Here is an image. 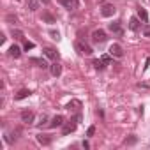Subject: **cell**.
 <instances>
[{"label": "cell", "instance_id": "6da1fadb", "mask_svg": "<svg viewBox=\"0 0 150 150\" xmlns=\"http://www.w3.org/2000/svg\"><path fill=\"white\" fill-rule=\"evenodd\" d=\"M81 122V115L78 113L76 117H74V118H71L69 122H65L64 124V129H62V134L64 136H67V134H71V132H74V131H76V127H78V124Z\"/></svg>", "mask_w": 150, "mask_h": 150}, {"label": "cell", "instance_id": "e0dca14e", "mask_svg": "<svg viewBox=\"0 0 150 150\" xmlns=\"http://www.w3.org/2000/svg\"><path fill=\"white\" fill-rule=\"evenodd\" d=\"M138 18H139L143 23H146V21H148V13H146L143 7H138Z\"/></svg>", "mask_w": 150, "mask_h": 150}, {"label": "cell", "instance_id": "9c48e42d", "mask_svg": "<svg viewBox=\"0 0 150 150\" xmlns=\"http://www.w3.org/2000/svg\"><path fill=\"white\" fill-rule=\"evenodd\" d=\"M62 125H64V117H62V115H55V117L51 118V122H50V127H53V129L62 127Z\"/></svg>", "mask_w": 150, "mask_h": 150}, {"label": "cell", "instance_id": "ac0fdd59", "mask_svg": "<svg viewBox=\"0 0 150 150\" xmlns=\"http://www.w3.org/2000/svg\"><path fill=\"white\" fill-rule=\"evenodd\" d=\"M92 65H94V69H96V71H103V69L106 67V64H104L101 58H96V60H92Z\"/></svg>", "mask_w": 150, "mask_h": 150}, {"label": "cell", "instance_id": "4dcf8cb0", "mask_svg": "<svg viewBox=\"0 0 150 150\" xmlns=\"http://www.w3.org/2000/svg\"><path fill=\"white\" fill-rule=\"evenodd\" d=\"M81 146H83V148H87V150H88V148H90V143H88V141H83V143H81Z\"/></svg>", "mask_w": 150, "mask_h": 150}, {"label": "cell", "instance_id": "d4e9b609", "mask_svg": "<svg viewBox=\"0 0 150 150\" xmlns=\"http://www.w3.org/2000/svg\"><path fill=\"white\" fill-rule=\"evenodd\" d=\"M136 141H138V138H136V136H131V138L125 139V145H134Z\"/></svg>", "mask_w": 150, "mask_h": 150}, {"label": "cell", "instance_id": "9a60e30c", "mask_svg": "<svg viewBox=\"0 0 150 150\" xmlns=\"http://www.w3.org/2000/svg\"><path fill=\"white\" fill-rule=\"evenodd\" d=\"M30 62H32V64H35V65H37V67H41V69H48V67H50V65H48V62H46L44 58H35V57H34V58H30Z\"/></svg>", "mask_w": 150, "mask_h": 150}, {"label": "cell", "instance_id": "7402d4cb", "mask_svg": "<svg viewBox=\"0 0 150 150\" xmlns=\"http://www.w3.org/2000/svg\"><path fill=\"white\" fill-rule=\"evenodd\" d=\"M42 20H44V21H48V23H55V18H53L51 14H48V13H44V14H42Z\"/></svg>", "mask_w": 150, "mask_h": 150}, {"label": "cell", "instance_id": "83f0119b", "mask_svg": "<svg viewBox=\"0 0 150 150\" xmlns=\"http://www.w3.org/2000/svg\"><path fill=\"white\" fill-rule=\"evenodd\" d=\"M13 35H16V39H23V32L21 30H13Z\"/></svg>", "mask_w": 150, "mask_h": 150}, {"label": "cell", "instance_id": "8992f818", "mask_svg": "<svg viewBox=\"0 0 150 150\" xmlns=\"http://www.w3.org/2000/svg\"><path fill=\"white\" fill-rule=\"evenodd\" d=\"M108 53H110L111 57H115V58H122V57H124V50H122V46H120V44H117V42L110 46Z\"/></svg>", "mask_w": 150, "mask_h": 150}, {"label": "cell", "instance_id": "d6986e66", "mask_svg": "<svg viewBox=\"0 0 150 150\" xmlns=\"http://www.w3.org/2000/svg\"><path fill=\"white\" fill-rule=\"evenodd\" d=\"M30 94H32L30 90H27V88H23V90H20V92H18V94L14 96V99H16V101H21V99H25V97H28Z\"/></svg>", "mask_w": 150, "mask_h": 150}, {"label": "cell", "instance_id": "484cf974", "mask_svg": "<svg viewBox=\"0 0 150 150\" xmlns=\"http://www.w3.org/2000/svg\"><path fill=\"white\" fill-rule=\"evenodd\" d=\"M50 35H51L55 41H58V39H60V34H58L57 30H50Z\"/></svg>", "mask_w": 150, "mask_h": 150}, {"label": "cell", "instance_id": "3957f363", "mask_svg": "<svg viewBox=\"0 0 150 150\" xmlns=\"http://www.w3.org/2000/svg\"><path fill=\"white\" fill-rule=\"evenodd\" d=\"M106 32L104 30H101V28H97V30H94L92 32V42L94 44H103V42H106Z\"/></svg>", "mask_w": 150, "mask_h": 150}, {"label": "cell", "instance_id": "7a4b0ae2", "mask_svg": "<svg viewBox=\"0 0 150 150\" xmlns=\"http://www.w3.org/2000/svg\"><path fill=\"white\" fill-rule=\"evenodd\" d=\"M74 48H76V51L80 55H92L94 53V50L87 42H83V41H76V42H74Z\"/></svg>", "mask_w": 150, "mask_h": 150}, {"label": "cell", "instance_id": "603a6c76", "mask_svg": "<svg viewBox=\"0 0 150 150\" xmlns=\"http://www.w3.org/2000/svg\"><path fill=\"white\" fill-rule=\"evenodd\" d=\"M94 134H96V125H90V127L87 129V136H88V138H92Z\"/></svg>", "mask_w": 150, "mask_h": 150}, {"label": "cell", "instance_id": "2e32d148", "mask_svg": "<svg viewBox=\"0 0 150 150\" xmlns=\"http://www.w3.org/2000/svg\"><path fill=\"white\" fill-rule=\"evenodd\" d=\"M37 141H39L41 145H44V146H48V145L51 143V138H50L48 134H37Z\"/></svg>", "mask_w": 150, "mask_h": 150}, {"label": "cell", "instance_id": "d6a6232c", "mask_svg": "<svg viewBox=\"0 0 150 150\" xmlns=\"http://www.w3.org/2000/svg\"><path fill=\"white\" fill-rule=\"evenodd\" d=\"M50 2H51V0H41V4H44V6H48Z\"/></svg>", "mask_w": 150, "mask_h": 150}, {"label": "cell", "instance_id": "8fae6325", "mask_svg": "<svg viewBox=\"0 0 150 150\" xmlns=\"http://www.w3.org/2000/svg\"><path fill=\"white\" fill-rule=\"evenodd\" d=\"M9 57H13V58H20V57H21V48H20L18 44H13V46L9 48Z\"/></svg>", "mask_w": 150, "mask_h": 150}, {"label": "cell", "instance_id": "4316f807", "mask_svg": "<svg viewBox=\"0 0 150 150\" xmlns=\"http://www.w3.org/2000/svg\"><path fill=\"white\" fill-rule=\"evenodd\" d=\"M34 46H35V44H34V42H30V41H25V44H23V48H25L27 51H28V50H32Z\"/></svg>", "mask_w": 150, "mask_h": 150}, {"label": "cell", "instance_id": "f546056e", "mask_svg": "<svg viewBox=\"0 0 150 150\" xmlns=\"http://www.w3.org/2000/svg\"><path fill=\"white\" fill-rule=\"evenodd\" d=\"M6 20H7L9 23H16V21H18V18H16V16H13V14H9V16H7Z\"/></svg>", "mask_w": 150, "mask_h": 150}, {"label": "cell", "instance_id": "7c38bea8", "mask_svg": "<svg viewBox=\"0 0 150 150\" xmlns=\"http://www.w3.org/2000/svg\"><path fill=\"white\" fill-rule=\"evenodd\" d=\"M21 122H25V124H32V122H34V113L28 111V110L21 111Z\"/></svg>", "mask_w": 150, "mask_h": 150}, {"label": "cell", "instance_id": "277c9868", "mask_svg": "<svg viewBox=\"0 0 150 150\" xmlns=\"http://www.w3.org/2000/svg\"><path fill=\"white\" fill-rule=\"evenodd\" d=\"M115 13H117V9H115V6H113V4H110V2H104V4L101 6V14H103L104 18H111Z\"/></svg>", "mask_w": 150, "mask_h": 150}, {"label": "cell", "instance_id": "4fadbf2b", "mask_svg": "<svg viewBox=\"0 0 150 150\" xmlns=\"http://www.w3.org/2000/svg\"><path fill=\"white\" fill-rule=\"evenodd\" d=\"M39 6H41V0H27V9L28 11H37L39 9Z\"/></svg>", "mask_w": 150, "mask_h": 150}, {"label": "cell", "instance_id": "f1b7e54d", "mask_svg": "<svg viewBox=\"0 0 150 150\" xmlns=\"http://www.w3.org/2000/svg\"><path fill=\"white\" fill-rule=\"evenodd\" d=\"M46 122H48V117H46V115H42V117H41V120L37 122V125H46Z\"/></svg>", "mask_w": 150, "mask_h": 150}, {"label": "cell", "instance_id": "44dd1931", "mask_svg": "<svg viewBox=\"0 0 150 150\" xmlns=\"http://www.w3.org/2000/svg\"><path fill=\"white\" fill-rule=\"evenodd\" d=\"M80 106H81V103H80V101H72V103H69V104H67V110H78Z\"/></svg>", "mask_w": 150, "mask_h": 150}, {"label": "cell", "instance_id": "cb8c5ba5", "mask_svg": "<svg viewBox=\"0 0 150 150\" xmlns=\"http://www.w3.org/2000/svg\"><path fill=\"white\" fill-rule=\"evenodd\" d=\"M101 60H103V62L108 65V64L111 62V55H110V53H108V55H103V57H101Z\"/></svg>", "mask_w": 150, "mask_h": 150}, {"label": "cell", "instance_id": "1f68e13d", "mask_svg": "<svg viewBox=\"0 0 150 150\" xmlns=\"http://www.w3.org/2000/svg\"><path fill=\"white\" fill-rule=\"evenodd\" d=\"M148 65H150V58H146V60H145V67H143V69L146 71V69H148Z\"/></svg>", "mask_w": 150, "mask_h": 150}, {"label": "cell", "instance_id": "30bf717a", "mask_svg": "<svg viewBox=\"0 0 150 150\" xmlns=\"http://www.w3.org/2000/svg\"><path fill=\"white\" fill-rule=\"evenodd\" d=\"M129 28H131L132 32H138V30L141 28V23H139V18H136V16H132V18L129 20Z\"/></svg>", "mask_w": 150, "mask_h": 150}, {"label": "cell", "instance_id": "ffe728a7", "mask_svg": "<svg viewBox=\"0 0 150 150\" xmlns=\"http://www.w3.org/2000/svg\"><path fill=\"white\" fill-rule=\"evenodd\" d=\"M141 34H143L145 37H150V25H148V23H145V25L141 27Z\"/></svg>", "mask_w": 150, "mask_h": 150}, {"label": "cell", "instance_id": "ba28073f", "mask_svg": "<svg viewBox=\"0 0 150 150\" xmlns=\"http://www.w3.org/2000/svg\"><path fill=\"white\" fill-rule=\"evenodd\" d=\"M58 2L65 7V9H69V11H72V9H78V0H58Z\"/></svg>", "mask_w": 150, "mask_h": 150}, {"label": "cell", "instance_id": "5b68a950", "mask_svg": "<svg viewBox=\"0 0 150 150\" xmlns=\"http://www.w3.org/2000/svg\"><path fill=\"white\" fill-rule=\"evenodd\" d=\"M110 32L113 34V35H117V37H122L124 35V28H122V25H120V21H113V23H110Z\"/></svg>", "mask_w": 150, "mask_h": 150}, {"label": "cell", "instance_id": "52a82bcc", "mask_svg": "<svg viewBox=\"0 0 150 150\" xmlns=\"http://www.w3.org/2000/svg\"><path fill=\"white\" fill-rule=\"evenodd\" d=\"M50 72H51V76H55V78H58L60 74H62V65L55 60L51 65H50Z\"/></svg>", "mask_w": 150, "mask_h": 150}, {"label": "cell", "instance_id": "5bb4252c", "mask_svg": "<svg viewBox=\"0 0 150 150\" xmlns=\"http://www.w3.org/2000/svg\"><path fill=\"white\" fill-rule=\"evenodd\" d=\"M44 55L51 60H58V51L53 50V48H44Z\"/></svg>", "mask_w": 150, "mask_h": 150}]
</instances>
